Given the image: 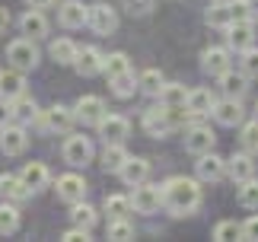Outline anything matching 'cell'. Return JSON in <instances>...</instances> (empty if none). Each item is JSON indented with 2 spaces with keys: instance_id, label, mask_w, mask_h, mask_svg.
<instances>
[{
  "instance_id": "f35d334b",
  "label": "cell",
  "mask_w": 258,
  "mask_h": 242,
  "mask_svg": "<svg viewBox=\"0 0 258 242\" xmlns=\"http://www.w3.org/2000/svg\"><path fill=\"white\" fill-rule=\"evenodd\" d=\"M239 204L242 207H258V178H245L239 182Z\"/></svg>"
},
{
  "instance_id": "3957f363",
  "label": "cell",
  "mask_w": 258,
  "mask_h": 242,
  "mask_svg": "<svg viewBox=\"0 0 258 242\" xmlns=\"http://www.w3.org/2000/svg\"><path fill=\"white\" fill-rule=\"evenodd\" d=\"M214 144H217L214 131H211V128H204V125H191V128L185 131V150H188V153H195V156L211 153Z\"/></svg>"
},
{
  "instance_id": "d6a6232c",
  "label": "cell",
  "mask_w": 258,
  "mask_h": 242,
  "mask_svg": "<svg viewBox=\"0 0 258 242\" xmlns=\"http://www.w3.org/2000/svg\"><path fill=\"white\" fill-rule=\"evenodd\" d=\"M96 210L93 207H89L86 204V201H77V204H74V210H71V220H74V226H83V229H89V226H93L96 223Z\"/></svg>"
},
{
  "instance_id": "ac0fdd59",
  "label": "cell",
  "mask_w": 258,
  "mask_h": 242,
  "mask_svg": "<svg viewBox=\"0 0 258 242\" xmlns=\"http://www.w3.org/2000/svg\"><path fill=\"white\" fill-rule=\"evenodd\" d=\"M26 93V77L23 70L10 67V70H0V96L4 99H19Z\"/></svg>"
},
{
  "instance_id": "484cf974",
  "label": "cell",
  "mask_w": 258,
  "mask_h": 242,
  "mask_svg": "<svg viewBox=\"0 0 258 242\" xmlns=\"http://www.w3.org/2000/svg\"><path fill=\"white\" fill-rule=\"evenodd\" d=\"M137 89H141V77H134L131 70H127V74L112 77V93H115L118 99H131Z\"/></svg>"
},
{
  "instance_id": "681fc988",
  "label": "cell",
  "mask_w": 258,
  "mask_h": 242,
  "mask_svg": "<svg viewBox=\"0 0 258 242\" xmlns=\"http://www.w3.org/2000/svg\"><path fill=\"white\" fill-rule=\"evenodd\" d=\"M214 4H233V0H214Z\"/></svg>"
},
{
  "instance_id": "5b68a950",
  "label": "cell",
  "mask_w": 258,
  "mask_h": 242,
  "mask_svg": "<svg viewBox=\"0 0 258 242\" xmlns=\"http://www.w3.org/2000/svg\"><path fill=\"white\" fill-rule=\"evenodd\" d=\"M64 159L71 166H86L89 159H93V144H89V137L67 134V140H64Z\"/></svg>"
},
{
  "instance_id": "f6af8a7d",
  "label": "cell",
  "mask_w": 258,
  "mask_h": 242,
  "mask_svg": "<svg viewBox=\"0 0 258 242\" xmlns=\"http://www.w3.org/2000/svg\"><path fill=\"white\" fill-rule=\"evenodd\" d=\"M61 239H64V242H86V239H89V229L74 226V229H67V233H64Z\"/></svg>"
},
{
  "instance_id": "4fadbf2b",
  "label": "cell",
  "mask_w": 258,
  "mask_h": 242,
  "mask_svg": "<svg viewBox=\"0 0 258 242\" xmlns=\"http://www.w3.org/2000/svg\"><path fill=\"white\" fill-rule=\"evenodd\" d=\"M77 121H83V125H99L108 112H105V102L99 96H80L77 99Z\"/></svg>"
},
{
  "instance_id": "ffe728a7",
  "label": "cell",
  "mask_w": 258,
  "mask_h": 242,
  "mask_svg": "<svg viewBox=\"0 0 258 242\" xmlns=\"http://www.w3.org/2000/svg\"><path fill=\"white\" fill-rule=\"evenodd\" d=\"M201 67L207 74H214V77L226 74V70H230V51H226V48H204L201 51Z\"/></svg>"
},
{
  "instance_id": "52a82bcc",
  "label": "cell",
  "mask_w": 258,
  "mask_h": 242,
  "mask_svg": "<svg viewBox=\"0 0 258 242\" xmlns=\"http://www.w3.org/2000/svg\"><path fill=\"white\" fill-rule=\"evenodd\" d=\"M26 147H29V137H26L23 125H4L0 128V150H4L7 156L26 153Z\"/></svg>"
},
{
  "instance_id": "2e32d148",
  "label": "cell",
  "mask_w": 258,
  "mask_h": 242,
  "mask_svg": "<svg viewBox=\"0 0 258 242\" xmlns=\"http://www.w3.org/2000/svg\"><path fill=\"white\" fill-rule=\"evenodd\" d=\"M45 125L51 128V131H61V134H71V128H74V121H77V108H67V105H51L45 112Z\"/></svg>"
},
{
  "instance_id": "60d3db41",
  "label": "cell",
  "mask_w": 258,
  "mask_h": 242,
  "mask_svg": "<svg viewBox=\"0 0 258 242\" xmlns=\"http://www.w3.org/2000/svg\"><path fill=\"white\" fill-rule=\"evenodd\" d=\"M239 137H242V147L249 150V153H258V121H245Z\"/></svg>"
},
{
  "instance_id": "4dcf8cb0",
  "label": "cell",
  "mask_w": 258,
  "mask_h": 242,
  "mask_svg": "<svg viewBox=\"0 0 258 242\" xmlns=\"http://www.w3.org/2000/svg\"><path fill=\"white\" fill-rule=\"evenodd\" d=\"M131 70V60H127V54L124 51H112L105 57V67H102V74L112 80V77H118V74H127Z\"/></svg>"
},
{
  "instance_id": "1f68e13d",
  "label": "cell",
  "mask_w": 258,
  "mask_h": 242,
  "mask_svg": "<svg viewBox=\"0 0 258 242\" xmlns=\"http://www.w3.org/2000/svg\"><path fill=\"white\" fill-rule=\"evenodd\" d=\"M131 207H134V201L124 198V195H108V198H105V214L112 217V220L127 217V210H131Z\"/></svg>"
},
{
  "instance_id": "83f0119b",
  "label": "cell",
  "mask_w": 258,
  "mask_h": 242,
  "mask_svg": "<svg viewBox=\"0 0 258 242\" xmlns=\"http://www.w3.org/2000/svg\"><path fill=\"white\" fill-rule=\"evenodd\" d=\"M220 89L226 96H236L239 99L245 89H249V77L245 74H233V70H226V74H220Z\"/></svg>"
},
{
  "instance_id": "7402d4cb",
  "label": "cell",
  "mask_w": 258,
  "mask_h": 242,
  "mask_svg": "<svg viewBox=\"0 0 258 242\" xmlns=\"http://www.w3.org/2000/svg\"><path fill=\"white\" fill-rule=\"evenodd\" d=\"M32 188L23 182V175H0V198L7 201H26Z\"/></svg>"
},
{
  "instance_id": "836d02e7",
  "label": "cell",
  "mask_w": 258,
  "mask_h": 242,
  "mask_svg": "<svg viewBox=\"0 0 258 242\" xmlns=\"http://www.w3.org/2000/svg\"><path fill=\"white\" fill-rule=\"evenodd\" d=\"M214 239H217V242L242 239V223H236V220H220V223L214 226Z\"/></svg>"
},
{
  "instance_id": "c3c4849f",
  "label": "cell",
  "mask_w": 258,
  "mask_h": 242,
  "mask_svg": "<svg viewBox=\"0 0 258 242\" xmlns=\"http://www.w3.org/2000/svg\"><path fill=\"white\" fill-rule=\"evenodd\" d=\"M249 4H252V10H255V16H258V0H249Z\"/></svg>"
},
{
  "instance_id": "9a60e30c",
  "label": "cell",
  "mask_w": 258,
  "mask_h": 242,
  "mask_svg": "<svg viewBox=\"0 0 258 242\" xmlns=\"http://www.w3.org/2000/svg\"><path fill=\"white\" fill-rule=\"evenodd\" d=\"M96 128H99V134L105 137V144H121V140L127 137V131H131L127 118H121V115H105Z\"/></svg>"
},
{
  "instance_id": "44dd1931",
  "label": "cell",
  "mask_w": 258,
  "mask_h": 242,
  "mask_svg": "<svg viewBox=\"0 0 258 242\" xmlns=\"http://www.w3.org/2000/svg\"><path fill=\"white\" fill-rule=\"evenodd\" d=\"M226 175H230L236 185L245 178H252L255 175V163H252V156L249 153H233L230 159H226Z\"/></svg>"
},
{
  "instance_id": "d590c367",
  "label": "cell",
  "mask_w": 258,
  "mask_h": 242,
  "mask_svg": "<svg viewBox=\"0 0 258 242\" xmlns=\"http://www.w3.org/2000/svg\"><path fill=\"white\" fill-rule=\"evenodd\" d=\"M105 239H118V242H124V239H134V226L127 223L124 217H118V220H108Z\"/></svg>"
},
{
  "instance_id": "7dc6e473",
  "label": "cell",
  "mask_w": 258,
  "mask_h": 242,
  "mask_svg": "<svg viewBox=\"0 0 258 242\" xmlns=\"http://www.w3.org/2000/svg\"><path fill=\"white\" fill-rule=\"evenodd\" d=\"M57 4V0H29V7H38V10H45V7H51Z\"/></svg>"
},
{
  "instance_id": "ee69618b",
  "label": "cell",
  "mask_w": 258,
  "mask_h": 242,
  "mask_svg": "<svg viewBox=\"0 0 258 242\" xmlns=\"http://www.w3.org/2000/svg\"><path fill=\"white\" fill-rule=\"evenodd\" d=\"M242 239L258 242V214H255V217H249V220L242 223Z\"/></svg>"
},
{
  "instance_id": "bcb514c9",
  "label": "cell",
  "mask_w": 258,
  "mask_h": 242,
  "mask_svg": "<svg viewBox=\"0 0 258 242\" xmlns=\"http://www.w3.org/2000/svg\"><path fill=\"white\" fill-rule=\"evenodd\" d=\"M7 26H10V10L0 7V32H7Z\"/></svg>"
},
{
  "instance_id": "ba28073f",
  "label": "cell",
  "mask_w": 258,
  "mask_h": 242,
  "mask_svg": "<svg viewBox=\"0 0 258 242\" xmlns=\"http://www.w3.org/2000/svg\"><path fill=\"white\" fill-rule=\"evenodd\" d=\"M172 128L175 125H172V118H169V108H166L163 102H160V108H147V112H144V131L150 137H166Z\"/></svg>"
},
{
  "instance_id": "f546056e",
  "label": "cell",
  "mask_w": 258,
  "mask_h": 242,
  "mask_svg": "<svg viewBox=\"0 0 258 242\" xmlns=\"http://www.w3.org/2000/svg\"><path fill=\"white\" fill-rule=\"evenodd\" d=\"M160 102H163V105H188V89H185L182 83H163Z\"/></svg>"
},
{
  "instance_id": "4316f807",
  "label": "cell",
  "mask_w": 258,
  "mask_h": 242,
  "mask_svg": "<svg viewBox=\"0 0 258 242\" xmlns=\"http://www.w3.org/2000/svg\"><path fill=\"white\" fill-rule=\"evenodd\" d=\"M19 175H23V182H26L32 191H38V188L48 185V166H45V163H26Z\"/></svg>"
},
{
  "instance_id": "f1b7e54d",
  "label": "cell",
  "mask_w": 258,
  "mask_h": 242,
  "mask_svg": "<svg viewBox=\"0 0 258 242\" xmlns=\"http://www.w3.org/2000/svg\"><path fill=\"white\" fill-rule=\"evenodd\" d=\"M48 51H51V57L57 60V64H74L80 48H77L71 38H57V42H51V48H48Z\"/></svg>"
},
{
  "instance_id": "7c38bea8",
  "label": "cell",
  "mask_w": 258,
  "mask_h": 242,
  "mask_svg": "<svg viewBox=\"0 0 258 242\" xmlns=\"http://www.w3.org/2000/svg\"><path fill=\"white\" fill-rule=\"evenodd\" d=\"M57 19L64 29H80L83 23H89V7H83V0H64L57 7Z\"/></svg>"
},
{
  "instance_id": "e575fe53",
  "label": "cell",
  "mask_w": 258,
  "mask_h": 242,
  "mask_svg": "<svg viewBox=\"0 0 258 242\" xmlns=\"http://www.w3.org/2000/svg\"><path fill=\"white\" fill-rule=\"evenodd\" d=\"M19 229V210L13 204H0V233L10 236Z\"/></svg>"
},
{
  "instance_id": "8992f818",
  "label": "cell",
  "mask_w": 258,
  "mask_h": 242,
  "mask_svg": "<svg viewBox=\"0 0 258 242\" xmlns=\"http://www.w3.org/2000/svg\"><path fill=\"white\" fill-rule=\"evenodd\" d=\"M252 38H255V23L252 19H233V23L226 26V45L236 48V51L252 48Z\"/></svg>"
},
{
  "instance_id": "9c48e42d",
  "label": "cell",
  "mask_w": 258,
  "mask_h": 242,
  "mask_svg": "<svg viewBox=\"0 0 258 242\" xmlns=\"http://www.w3.org/2000/svg\"><path fill=\"white\" fill-rule=\"evenodd\" d=\"M220 125H226V128H236V125H242V118H245V108H242V102L236 96H226V99H220V102L214 105V112H211Z\"/></svg>"
},
{
  "instance_id": "cb8c5ba5",
  "label": "cell",
  "mask_w": 258,
  "mask_h": 242,
  "mask_svg": "<svg viewBox=\"0 0 258 242\" xmlns=\"http://www.w3.org/2000/svg\"><path fill=\"white\" fill-rule=\"evenodd\" d=\"M214 105H217V99H214L211 89H191V93H188V108L195 112V118L211 115V112H214Z\"/></svg>"
},
{
  "instance_id": "8d00e7d4",
  "label": "cell",
  "mask_w": 258,
  "mask_h": 242,
  "mask_svg": "<svg viewBox=\"0 0 258 242\" xmlns=\"http://www.w3.org/2000/svg\"><path fill=\"white\" fill-rule=\"evenodd\" d=\"M13 115H16L19 121H32V118L38 115V105H35V99H29L26 93L19 96V99H13Z\"/></svg>"
},
{
  "instance_id": "277c9868",
  "label": "cell",
  "mask_w": 258,
  "mask_h": 242,
  "mask_svg": "<svg viewBox=\"0 0 258 242\" xmlns=\"http://www.w3.org/2000/svg\"><path fill=\"white\" fill-rule=\"evenodd\" d=\"M134 210L137 214H153V210H160L163 204V185H150V182H144V185L134 188Z\"/></svg>"
},
{
  "instance_id": "d4e9b609",
  "label": "cell",
  "mask_w": 258,
  "mask_h": 242,
  "mask_svg": "<svg viewBox=\"0 0 258 242\" xmlns=\"http://www.w3.org/2000/svg\"><path fill=\"white\" fill-rule=\"evenodd\" d=\"M127 150L121 147V144H105V150H102V169L105 172H121V166L127 163Z\"/></svg>"
},
{
  "instance_id": "e0dca14e",
  "label": "cell",
  "mask_w": 258,
  "mask_h": 242,
  "mask_svg": "<svg viewBox=\"0 0 258 242\" xmlns=\"http://www.w3.org/2000/svg\"><path fill=\"white\" fill-rule=\"evenodd\" d=\"M118 175H121L124 185L137 188V185H144V182L150 178V163H147V159H141V156H131V159L121 166V172H118Z\"/></svg>"
},
{
  "instance_id": "b9f144b4",
  "label": "cell",
  "mask_w": 258,
  "mask_h": 242,
  "mask_svg": "<svg viewBox=\"0 0 258 242\" xmlns=\"http://www.w3.org/2000/svg\"><path fill=\"white\" fill-rule=\"evenodd\" d=\"M242 74L258 77V48H245L242 51Z\"/></svg>"
},
{
  "instance_id": "8fae6325",
  "label": "cell",
  "mask_w": 258,
  "mask_h": 242,
  "mask_svg": "<svg viewBox=\"0 0 258 242\" xmlns=\"http://www.w3.org/2000/svg\"><path fill=\"white\" fill-rule=\"evenodd\" d=\"M89 26H93L99 35H112L118 29V13L108 4H93L89 7Z\"/></svg>"
},
{
  "instance_id": "ab89813d",
  "label": "cell",
  "mask_w": 258,
  "mask_h": 242,
  "mask_svg": "<svg viewBox=\"0 0 258 242\" xmlns=\"http://www.w3.org/2000/svg\"><path fill=\"white\" fill-rule=\"evenodd\" d=\"M207 23L226 29V26L233 23V10H230V4H214L211 10H207Z\"/></svg>"
},
{
  "instance_id": "74e56055",
  "label": "cell",
  "mask_w": 258,
  "mask_h": 242,
  "mask_svg": "<svg viewBox=\"0 0 258 242\" xmlns=\"http://www.w3.org/2000/svg\"><path fill=\"white\" fill-rule=\"evenodd\" d=\"M163 83H166V80H163V74L156 67H150V70H144V74H141V89H144V93H150V96H160Z\"/></svg>"
},
{
  "instance_id": "7bdbcfd3",
  "label": "cell",
  "mask_w": 258,
  "mask_h": 242,
  "mask_svg": "<svg viewBox=\"0 0 258 242\" xmlns=\"http://www.w3.org/2000/svg\"><path fill=\"white\" fill-rule=\"evenodd\" d=\"M16 115H13V99H0V128L10 125Z\"/></svg>"
},
{
  "instance_id": "d6986e66",
  "label": "cell",
  "mask_w": 258,
  "mask_h": 242,
  "mask_svg": "<svg viewBox=\"0 0 258 242\" xmlns=\"http://www.w3.org/2000/svg\"><path fill=\"white\" fill-rule=\"evenodd\" d=\"M226 175V159H220L211 150V153H204V156H198V178H204V182H217V178H223Z\"/></svg>"
},
{
  "instance_id": "30bf717a",
  "label": "cell",
  "mask_w": 258,
  "mask_h": 242,
  "mask_svg": "<svg viewBox=\"0 0 258 242\" xmlns=\"http://www.w3.org/2000/svg\"><path fill=\"white\" fill-rule=\"evenodd\" d=\"M57 198L67 201V204H77V201H83L86 198V178L83 175H77V172H67L57 178Z\"/></svg>"
},
{
  "instance_id": "603a6c76",
  "label": "cell",
  "mask_w": 258,
  "mask_h": 242,
  "mask_svg": "<svg viewBox=\"0 0 258 242\" xmlns=\"http://www.w3.org/2000/svg\"><path fill=\"white\" fill-rule=\"evenodd\" d=\"M19 26H23V35H29V38H45L48 35V19L42 16V10H29V13L19 19Z\"/></svg>"
},
{
  "instance_id": "6da1fadb",
  "label": "cell",
  "mask_w": 258,
  "mask_h": 242,
  "mask_svg": "<svg viewBox=\"0 0 258 242\" xmlns=\"http://www.w3.org/2000/svg\"><path fill=\"white\" fill-rule=\"evenodd\" d=\"M163 204L169 207L172 217H188L195 214L198 204H201V185L195 178H185V175H175L163 185Z\"/></svg>"
},
{
  "instance_id": "7a4b0ae2",
  "label": "cell",
  "mask_w": 258,
  "mask_h": 242,
  "mask_svg": "<svg viewBox=\"0 0 258 242\" xmlns=\"http://www.w3.org/2000/svg\"><path fill=\"white\" fill-rule=\"evenodd\" d=\"M35 38H16V42H10L7 45V60H10V67H16V70H35L38 64V48L32 45Z\"/></svg>"
},
{
  "instance_id": "5bb4252c",
  "label": "cell",
  "mask_w": 258,
  "mask_h": 242,
  "mask_svg": "<svg viewBox=\"0 0 258 242\" xmlns=\"http://www.w3.org/2000/svg\"><path fill=\"white\" fill-rule=\"evenodd\" d=\"M74 67H77V74H80V77H96V74H102V67H105V57L99 54V48L86 45V48H80V51H77Z\"/></svg>"
}]
</instances>
